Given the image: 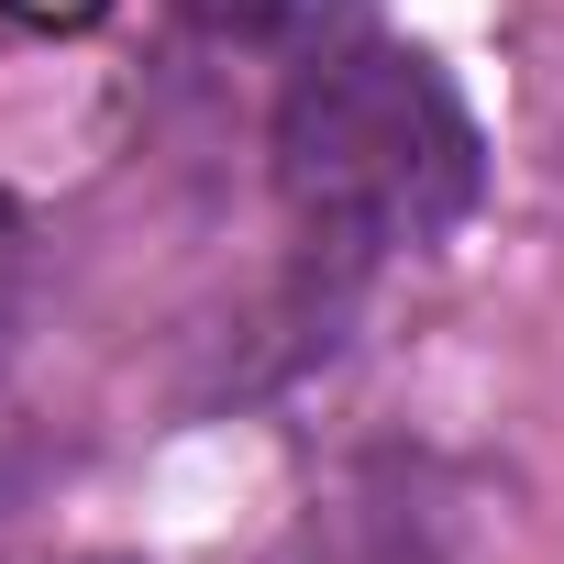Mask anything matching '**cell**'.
Instances as JSON below:
<instances>
[{
	"instance_id": "1",
	"label": "cell",
	"mask_w": 564,
	"mask_h": 564,
	"mask_svg": "<svg viewBox=\"0 0 564 564\" xmlns=\"http://www.w3.org/2000/svg\"><path fill=\"white\" fill-rule=\"evenodd\" d=\"M276 188L311 232L388 254V243H443L476 210L487 155L432 56L344 45V56L300 67L289 100H276Z\"/></svg>"
},
{
	"instance_id": "2",
	"label": "cell",
	"mask_w": 564,
	"mask_h": 564,
	"mask_svg": "<svg viewBox=\"0 0 564 564\" xmlns=\"http://www.w3.org/2000/svg\"><path fill=\"white\" fill-rule=\"evenodd\" d=\"M188 12L210 23V34H243V45H265V34H311L333 0H188Z\"/></svg>"
},
{
	"instance_id": "3",
	"label": "cell",
	"mask_w": 564,
	"mask_h": 564,
	"mask_svg": "<svg viewBox=\"0 0 564 564\" xmlns=\"http://www.w3.org/2000/svg\"><path fill=\"white\" fill-rule=\"evenodd\" d=\"M0 12H23V23H89L100 0H0Z\"/></svg>"
},
{
	"instance_id": "4",
	"label": "cell",
	"mask_w": 564,
	"mask_h": 564,
	"mask_svg": "<svg viewBox=\"0 0 564 564\" xmlns=\"http://www.w3.org/2000/svg\"><path fill=\"white\" fill-rule=\"evenodd\" d=\"M0 322H12V243H0Z\"/></svg>"
}]
</instances>
